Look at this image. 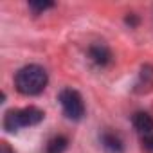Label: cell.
Masks as SVG:
<instances>
[{
  "mask_svg": "<svg viewBox=\"0 0 153 153\" xmlns=\"http://www.w3.org/2000/svg\"><path fill=\"white\" fill-rule=\"evenodd\" d=\"M49 81L47 70L40 65H25L15 76V87L24 96H38L45 90Z\"/></svg>",
  "mask_w": 153,
  "mask_h": 153,
  "instance_id": "6da1fadb",
  "label": "cell"
},
{
  "mask_svg": "<svg viewBox=\"0 0 153 153\" xmlns=\"http://www.w3.org/2000/svg\"><path fill=\"white\" fill-rule=\"evenodd\" d=\"M43 119H45V112L36 108V106H25V108L9 110L4 115V130L13 133V131H18L20 128L36 126Z\"/></svg>",
  "mask_w": 153,
  "mask_h": 153,
  "instance_id": "7a4b0ae2",
  "label": "cell"
},
{
  "mask_svg": "<svg viewBox=\"0 0 153 153\" xmlns=\"http://www.w3.org/2000/svg\"><path fill=\"white\" fill-rule=\"evenodd\" d=\"M59 105L63 108V114L67 115V119L70 121H81L85 115V103L83 97L78 90H72V88H63L58 96Z\"/></svg>",
  "mask_w": 153,
  "mask_h": 153,
  "instance_id": "3957f363",
  "label": "cell"
},
{
  "mask_svg": "<svg viewBox=\"0 0 153 153\" xmlns=\"http://www.w3.org/2000/svg\"><path fill=\"white\" fill-rule=\"evenodd\" d=\"M88 58L92 63H96L97 67H106L112 61V51L108 49L106 43L103 42H96L88 47Z\"/></svg>",
  "mask_w": 153,
  "mask_h": 153,
  "instance_id": "277c9868",
  "label": "cell"
},
{
  "mask_svg": "<svg viewBox=\"0 0 153 153\" xmlns=\"http://www.w3.org/2000/svg\"><path fill=\"white\" fill-rule=\"evenodd\" d=\"M99 139H101V146L105 148L106 153H124V142L119 133H115L112 130H105L99 135Z\"/></svg>",
  "mask_w": 153,
  "mask_h": 153,
  "instance_id": "5b68a950",
  "label": "cell"
},
{
  "mask_svg": "<svg viewBox=\"0 0 153 153\" xmlns=\"http://www.w3.org/2000/svg\"><path fill=\"white\" fill-rule=\"evenodd\" d=\"M131 123H133V128L139 133H142L144 137H148V135L153 133V117L148 112H137V114H133Z\"/></svg>",
  "mask_w": 153,
  "mask_h": 153,
  "instance_id": "8992f818",
  "label": "cell"
},
{
  "mask_svg": "<svg viewBox=\"0 0 153 153\" xmlns=\"http://www.w3.org/2000/svg\"><path fill=\"white\" fill-rule=\"evenodd\" d=\"M153 88V67L151 65H144L140 68L139 79L135 83V92H148Z\"/></svg>",
  "mask_w": 153,
  "mask_h": 153,
  "instance_id": "52a82bcc",
  "label": "cell"
},
{
  "mask_svg": "<svg viewBox=\"0 0 153 153\" xmlns=\"http://www.w3.org/2000/svg\"><path fill=\"white\" fill-rule=\"evenodd\" d=\"M68 148V139L65 135H54L45 146V153H63Z\"/></svg>",
  "mask_w": 153,
  "mask_h": 153,
  "instance_id": "ba28073f",
  "label": "cell"
},
{
  "mask_svg": "<svg viewBox=\"0 0 153 153\" xmlns=\"http://www.w3.org/2000/svg\"><path fill=\"white\" fill-rule=\"evenodd\" d=\"M27 6H29V9H33V13H34V15H40V13H43V11L51 9V7H54V4H52V2H36V0L29 2Z\"/></svg>",
  "mask_w": 153,
  "mask_h": 153,
  "instance_id": "9c48e42d",
  "label": "cell"
},
{
  "mask_svg": "<svg viewBox=\"0 0 153 153\" xmlns=\"http://www.w3.org/2000/svg\"><path fill=\"white\" fill-rule=\"evenodd\" d=\"M126 24H128L130 27H135V25L139 24V18H137V16H135V15L131 13L130 16H126Z\"/></svg>",
  "mask_w": 153,
  "mask_h": 153,
  "instance_id": "30bf717a",
  "label": "cell"
},
{
  "mask_svg": "<svg viewBox=\"0 0 153 153\" xmlns=\"http://www.w3.org/2000/svg\"><path fill=\"white\" fill-rule=\"evenodd\" d=\"M0 153H15L7 142H0Z\"/></svg>",
  "mask_w": 153,
  "mask_h": 153,
  "instance_id": "8fae6325",
  "label": "cell"
},
{
  "mask_svg": "<svg viewBox=\"0 0 153 153\" xmlns=\"http://www.w3.org/2000/svg\"><path fill=\"white\" fill-rule=\"evenodd\" d=\"M144 146H146L148 149H153V133L148 135V137H144Z\"/></svg>",
  "mask_w": 153,
  "mask_h": 153,
  "instance_id": "7c38bea8",
  "label": "cell"
}]
</instances>
